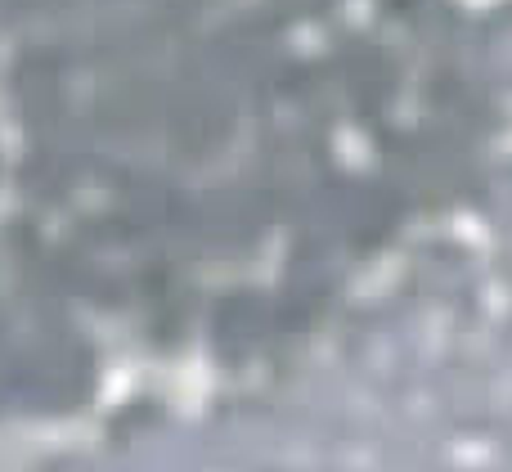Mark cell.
Segmentation results:
<instances>
[{
    "mask_svg": "<svg viewBox=\"0 0 512 472\" xmlns=\"http://www.w3.org/2000/svg\"><path fill=\"white\" fill-rule=\"evenodd\" d=\"M81 5H122V0H81Z\"/></svg>",
    "mask_w": 512,
    "mask_h": 472,
    "instance_id": "6da1fadb",
    "label": "cell"
}]
</instances>
